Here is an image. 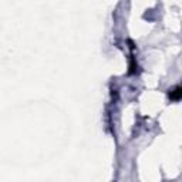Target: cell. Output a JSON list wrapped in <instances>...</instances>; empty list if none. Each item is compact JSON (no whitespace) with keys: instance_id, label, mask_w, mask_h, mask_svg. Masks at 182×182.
I'll use <instances>...</instances> for the list:
<instances>
[{"instance_id":"6da1fadb","label":"cell","mask_w":182,"mask_h":182,"mask_svg":"<svg viewBox=\"0 0 182 182\" xmlns=\"http://www.w3.org/2000/svg\"><path fill=\"white\" fill-rule=\"evenodd\" d=\"M169 95H171V100H179V97H181V88L177 87Z\"/></svg>"}]
</instances>
